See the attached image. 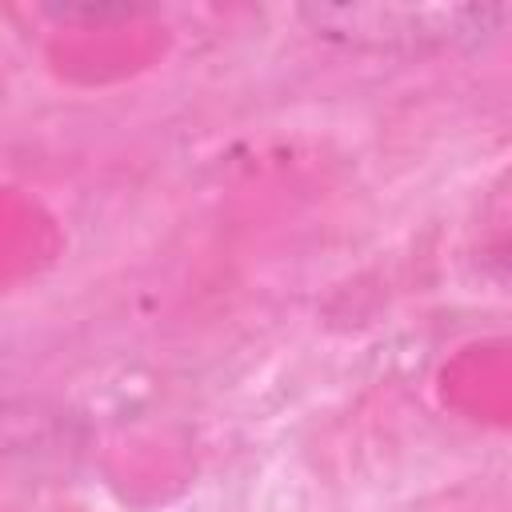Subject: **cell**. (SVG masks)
Listing matches in <instances>:
<instances>
[{"mask_svg": "<svg viewBox=\"0 0 512 512\" xmlns=\"http://www.w3.org/2000/svg\"><path fill=\"white\" fill-rule=\"evenodd\" d=\"M300 16L324 40L356 48H452L476 44L504 20L492 4H320Z\"/></svg>", "mask_w": 512, "mask_h": 512, "instance_id": "cell-1", "label": "cell"}, {"mask_svg": "<svg viewBox=\"0 0 512 512\" xmlns=\"http://www.w3.org/2000/svg\"><path fill=\"white\" fill-rule=\"evenodd\" d=\"M492 260H496V264H500V268H504V272L512 276V232H508V236H504V240L496 244V252H492Z\"/></svg>", "mask_w": 512, "mask_h": 512, "instance_id": "cell-2", "label": "cell"}]
</instances>
